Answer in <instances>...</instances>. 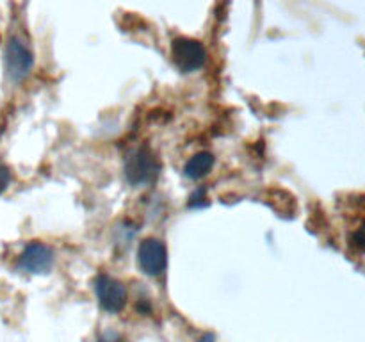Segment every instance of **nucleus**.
Listing matches in <instances>:
<instances>
[{
	"mask_svg": "<svg viewBox=\"0 0 365 342\" xmlns=\"http://www.w3.org/2000/svg\"><path fill=\"white\" fill-rule=\"evenodd\" d=\"M95 296L100 306L109 314H120L125 309L128 299L127 287L109 274H98L93 281Z\"/></svg>",
	"mask_w": 365,
	"mask_h": 342,
	"instance_id": "obj_4",
	"label": "nucleus"
},
{
	"mask_svg": "<svg viewBox=\"0 0 365 342\" xmlns=\"http://www.w3.org/2000/svg\"><path fill=\"white\" fill-rule=\"evenodd\" d=\"M209 203V198H207V189L200 187L189 196V207L191 209H198V207H205Z\"/></svg>",
	"mask_w": 365,
	"mask_h": 342,
	"instance_id": "obj_8",
	"label": "nucleus"
},
{
	"mask_svg": "<svg viewBox=\"0 0 365 342\" xmlns=\"http://www.w3.org/2000/svg\"><path fill=\"white\" fill-rule=\"evenodd\" d=\"M138 266L146 276L160 278L168 269V249L160 239L148 237L138 248Z\"/></svg>",
	"mask_w": 365,
	"mask_h": 342,
	"instance_id": "obj_5",
	"label": "nucleus"
},
{
	"mask_svg": "<svg viewBox=\"0 0 365 342\" xmlns=\"http://www.w3.org/2000/svg\"><path fill=\"white\" fill-rule=\"evenodd\" d=\"M171 57L182 73H192L205 66L207 48L198 39L177 38L171 45Z\"/></svg>",
	"mask_w": 365,
	"mask_h": 342,
	"instance_id": "obj_3",
	"label": "nucleus"
},
{
	"mask_svg": "<svg viewBox=\"0 0 365 342\" xmlns=\"http://www.w3.org/2000/svg\"><path fill=\"white\" fill-rule=\"evenodd\" d=\"M198 342H216V337L212 333H203L202 337L198 338Z\"/></svg>",
	"mask_w": 365,
	"mask_h": 342,
	"instance_id": "obj_12",
	"label": "nucleus"
},
{
	"mask_svg": "<svg viewBox=\"0 0 365 342\" xmlns=\"http://www.w3.org/2000/svg\"><path fill=\"white\" fill-rule=\"evenodd\" d=\"M160 173L159 157L150 146H138L130 150L123 160L125 180L132 187H145L153 184Z\"/></svg>",
	"mask_w": 365,
	"mask_h": 342,
	"instance_id": "obj_1",
	"label": "nucleus"
},
{
	"mask_svg": "<svg viewBox=\"0 0 365 342\" xmlns=\"http://www.w3.org/2000/svg\"><path fill=\"white\" fill-rule=\"evenodd\" d=\"M11 180H13V175H11V170L6 166V164L0 162V195H4V192H6L7 189H9Z\"/></svg>",
	"mask_w": 365,
	"mask_h": 342,
	"instance_id": "obj_9",
	"label": "nucleus"
},
{
	"mask_svg": "<svg viewBox=\"0 0 365 342\" xmlns=\"http://www.w3.org/2000/svg\"><path fill=\"white\" fill-rule=\"evenodd\" d=\"M53 249L50 246H46L45 242H29L21 253L18 255L16 267L21 273L29 274H46L53 266Z\"/></svg>",
	"mask_w": 365,
	"mask_h": 342,
	"instance_id": "obj_6",
	"label": "nucleus"
},
{
	"mask_svg": "<svg viewBox=\"0 0 365 342\" xmlns=\"http://www.w3.org/2000/svg\"><path fill=\"white\" fill-rule=\"evenodd\" d=\"M34 66V53L31 46L20 36H11L4 50V68L7 81L13 84H21L31 75Z\"/></svg>",
	"mask_w": 365,
	"mask_h": 342,
	"instance_id": "obj_2",
	"label": "nucleus"
},
{
	"mask_svg": "<svg viewBox=\"0 0 365 342\" xmlns=\"http://www.w3.org/2000/svg\"><path fill=\"white\" fill-rule=\"evenodd\" d=\"M96 342H125V338L123 335L118 333L116 330H106L102 335H100Z\"/></svg>",
	"mask_w": 365,
	"mask_h": 342,
	"instance_id": "obj_10",
	"label": "nucleus"
},
{
	"mask_svg": "<svg viewBox=\"0 0 365 342\" xmlns=\"http://www.w3.org/2000/svg\"><path fill=\"white\" fill-rule=\"evenodd\" d=\"M214 162H216V157L210 152L195 153V155L185 162L184 175L189 180H202V178H205L207 175L212 171Z\"/></svg>",
	"mask_w": 365,
	"mask_h": 342,
	"instance_id": "obj_7",
	"label": "nucleus"
},
{
	"mask_svg": "<svg viewBox=\"0 0 365 342\" xmlns=\"http://www.w3.org/2000/svg\"><path fill=\"white\" fill-rule=\"evenodd\" d=\"M351 246L359 249V252H365V228L356 230L355 234L351 235Z\"/></svg>",
	"mask_w": 365,
	"mask_h": 342,
	"instance_id": "obj_11",
	"label": "nucleus"
}]
</instances>
